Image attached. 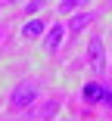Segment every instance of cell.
I'll list each match as a JSON object with an SVG mask.
<instances>
[{"label":"cell","mask_w":112,"mask_h":121,"mask_svg":"<svg viewBox=\"0 0 112 121\" xmlns=\"http://www.w3.org/2000/svg\"><path fill=\"white\" fill-rule=\"evenodd\" d=\"M87 59H90V68L94 71H103L106 68V47H103V37L100 34L90 40V47H87Z\"/></svg>","instance_id":"obj_2"},{"label":"cell","mask_w":112,"mask_h":121,"mask_svg":"<svg viewBox=\"0 0 112 121\" xmlns=\"http://www.w3.org/2000/svg\"><path fill=\"white\" fill-rule=\"evenodd\" d=\"M94 19H97V13H81V16H75V19L69 22V31H72V34H78L84 25H90Z\"/></svg>","instance_id":"obj_5"},{"label":"cell","mask_w":112,"mask_h":121,"mask_svg":"<svg viewBox=\"0 0 112 121\" xmlns=\"http://www.w3.org/2000/svg\"><path fill=\"white\" fill-rule=\"evenodd\" d=\"M44 31H47V22H44V19H31L28 25H22V37H25V40H34Z\"/></svg>","instance_id":"obj_4"},{"label":"cell","mask_w":112,"mask_h":121,"mask_svg":"<svg viewBox=\"0 0 112 121\" xmlns=\"http://www.w3.org/2000/svg\"><path fill=\"white\" fill-rule=\"evenodd\" d=\"M34 99H37V87L31 81L13 87V93H9V106L13 109H28V106H34Z\"/></svg>","instance_id":"obj_1"},{"label":"cell","mask_w":112,"mask_h":121,"mask_svg":"<svg viewBox=\"0 0 112 121\" xmlns=\"http://www.w3.org/2000/svg\"><path fill=\"white\" fill-rule=\"evenodd\" d=\"M78 6H84V0H62V3H59V13H72Z\"/></svg>","instance_id":"obj_6"},{"label":"cell","mask_w":112,"mask_h":121,"mask_svg":"<svg viewBox=\"0 0 112 121\" xmlns=\"http://www.w3.org/2000/svg\"><path fill=\"white\" fill-rule=\"evenodd\" d=\"M62 37H65V28L62 25H53L50 31H44V50L47 53H56L62 47Z\"/></svg>","instance_id":"obj_3"}]
</instances>
